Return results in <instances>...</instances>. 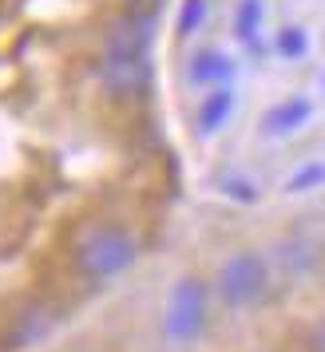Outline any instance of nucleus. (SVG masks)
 Returning a JSON list of instances; mask_svg holds the SVG:
<instances>
[{"label": "nucleus", "instance_id": "f257e3e1", "mask_svg": "<svg viewBox=\"0 0 325 352\" xmlns=\"http://www.w3.org/2000/svg\"><path fill=\"white\" fill-rule=\"evenodd\" d=\"M139 257V241L127 226L119 222H87L72 241V265L87 281H112L119 273H127Z\"/></svg>", "mask_w": 325, "mask_h": 352}, {"label": "nucleus", "instance_id": "f03ea898", "mask_svg": "<svg viewBox=\"0 0 325 352\" xmlns=\"http://www.w3.org/2000/svg\"><path fill=\"white\" fill-rule=\"evenodd\" d=\"M214 289L227 309L246 313V309H258L270 293V261L258 250H234V254L218 265Z\"/></svg>", "mask_w": 325, "mask_h": 352}, {"label": "nucleus", "instance_id": "7ed1b4c3", "mask_svg": "<svg viewBox=\"0 0 325 352\" xmlns=\"http://www.w3.org/2000/svg\"><path fill=\"white\" fill-rule=\"evenodd\" d=\"M211 324V289L198 277H179L167 293V313L162 329L175 344H195Z\"/></svg>", "mask_w": 325, "mask_h": 352}, {"label": "nucleus", "instance_id": "20e7f679", "mask_svg": "<svg viewBox=\"0 0 325 352\" xmlns=\"http://www.w3.org/2000/svg\"><path fill=\"white\" fill-rule=\"evenodd\" d=\"M99 83L112 99H139L151 83V56H103L99 52Z\"/></svg>", "mask_w": 325, "mask_h": 352}, {"label": "nucleus", "instance_id": "39448f33", "mask_svg": "<svg viewBox=\"0 0 325 352\" xmlns=\"http://www.w3.org/2000/svg\"><path fill=\"white\" fill-rule=\"evenodd\" d=\"M103 56H151V16L139 12H123L103 28L99 40Z\"/></svg>", "mask_w": 325, "mask_h": 352}, {"label": "nucleus", "instance_id": "423d86ee", "mask_svg": "<svg viewBox=\"0 0 325 352\" xmlns=\"http://www.w3.org/2000/svg\"><path fill=\"white\" fill-rule=\"evenodd\" d=\"M230 111H234V91H230L227 83H222V87H211V91L202 96V103H198V111H195L198 131H202V135H214V131L230 119Z\"/></svg>", "mask_w": 325, "mask_h": 352}, {"label": "nucleus", "instance_id": "0eeeda50", "mask_svg": "<svg viewBox=\"0 0 325 352\" xmlns=\"http://www.w3.org/2000/svg\"><path fill=\"white\" fill-rule=\"evenodd\" d=\"M306 119H309V103L306 99H286V103H277V107L266 111L262 131H266V135H293Z\"/></svg>", "mask_w": 325, "mask_h": 352}, {"label": "nucleus", "instance_id": "6e6552de", "mask_svg": "<svg viewBox=\"0 0 325 352\" xmlns=\"http://www.w3.org/2000/svg\"><path fill=\"white\" fill-rule=\"evenodd\" d=\"M230 80V60L222 56V52H198L195 64H191V83H198V87H222V83Z\"/></svg>", "mask_w": 325, "mask_h": 352}, {"label": "nucleus", "instance_id": "1a4fd4ad", "mask_svg": "<svg viewBox=\"0 0 325 352\" xmlns=\"http://www.w3.org/2000/svg\"><path fill=\"white\" fill-rule=\"evenodd\" d=\"M277 52H286V56H302V52H306V32H302L297 24L282 28V32H277Z\"/></svg>", "mask_w": 325, "mask_h": 352}, {"label": "nucleus", "instance_id": "9d476101", "mask_svg": "<svg viewBox=\"0 0 325 352\" xmlns=\"http://www.w3.org/2000/svg\"><path fill=\"white\" fill-rule=\"evenodd\" d=\"M207 16V0H187L182 8V32H195V24Z\"/></svg>", "mask_w": 325, "mask_h": 352}, {"label": "nucleus", "instance_id": "9b49d317", "mask_svg": "<svg viewBox=\"0 0 325 352\" xmlns=\"http://www.w3.org/2000/svg\"><path fill=\"white\" fill-rule=\"evenodd\" d=\"M306 349L309 352H325V317L309 329V336H306Z\"/></svg>", "mask_w": 325, "mask_h": 352}, {"label": "nucleus", "instance_id": "f8f14e48", "mask_svg": "<svg viewBox=\"0 0 325 352\" xmlns=\"http://www.w3.org/2000/svg\"><path fill=\"white\" fill-rule=\"evenodd\" d=\"M123 8H127V12H139V16H151V12L159 8V0H123Z\"/></svg>", "mask_w": 325, "mask_h": 352}]
</instances>
